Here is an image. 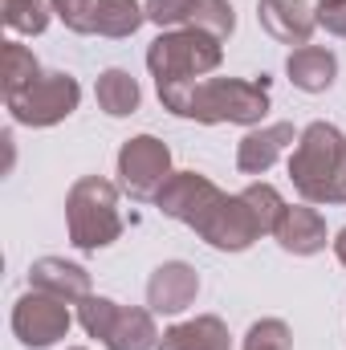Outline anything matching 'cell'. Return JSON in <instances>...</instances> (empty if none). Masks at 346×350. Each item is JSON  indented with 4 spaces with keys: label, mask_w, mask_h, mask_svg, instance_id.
Masks as SVG:
<instances>
[{
    "label": "cell",
    "mask_w": 346,
    "mask_h": 350,
    "mask_svg": "<svg viewBox=\"0 0 346 350\" xmlns=\"http://www.w3.org/2000/svg\"><path fill=\"white\" fill-rule=\"evenodd\" d=\"M159 98L175 114L204 118V122H257L269 106L265 82H168L159 86Z\"/></svg>",
    "instance_id": "1"
},
{
    "label": "cell",
    "mask_w": 346,
    "mask_h": 350,
    "mask_svg": "<svg viewBox=\"0 0 346 350\" xmlns=\"http://www.w3.org/2000/svg\"><path fill=\"white\" fill-rule=\"evenodd\" d=\"M289 172H293V183L306 200L314 204H338L346 200V143L343 135L326 122H314L293 159H289Z\"/></svg>",
    "instance_id": "2"
},
{
    "label": "cell",
    "mask_w": 346,
    "mask_h": 350,
    "mask_svg": "<svg viewBox=\"0 0 346 350\" xmlns=\"http://www.w3.org/2000/svg\"><path fill=\"white\" fill-rule=\"evenodd\" d=\"M216 62H220V45H216V37H208L200 29L159 37L151 45V53H147V66L159 78V86H168V82H196Z\"/></svg>",
    "instance_id": "3"
},
{
    "label": "cell",
    "mask_w": 346,
    "mask_h": 350,
    "mask_svg": "<svg viewBox=\"0 0 346 350\" xmlns=\"http://www.w3.org/2000/svg\"><path fill=\"white\" fill-rule=\"evenodd\" d=\"M70 232H74V245H82V249H102L122 232L110 183L82 179L74 187V196H70Z\"/></svg>",
    "instance_id": "4"
},
{
    "label": "cell",
    "mask_w": 346,
    "mask_h": 350,
    "mask_svg": "<svg viewBox=\"0 0 346 350\" xmlns=\"http://www.w3.org/2000/svg\"><path fill=\"white\" fill-rule=\"evenodd\" d=\"M82 326L94 338H102L110 350H151L155 347L151 314H143V310H118L106 297H90L86 306H82Z\"/></svg>",
    "instance_id": "5"
},
{
    "label": "cell",
    "mask_w": 346,
    "mask_h": 350,
    "mask_svg": "<svg viewBox=\"0 0 346 350\" xmlns=\"http://www.w3.org/2000/svg\"><path fill=\"white\" fill-rule=\"evenodd\" d=\"M8 106H12V114H16L21 122H29V126H49V122L66 118V114L78 106V82H74L70 74H41L37 82H29L21 94H12Z\"/></svg>",
    "instance_id": "6"
},
{
    "label": "cell",
    "mask_w": 346,
    "mask_h": 350,
    "mask_svg": "<svg viewBox=\"0 0 346 350\" xmlns=\"http://www.w3.org/2000/svg\"><path fill=\"white\" fill-rule=\"evenodd\" d=\"M168 167H172V155L159 139L143 135V139H131L118 155V172H122V183L131 187V196L139 200H151L163 191V179H168Z\"/></svg>",
    "instance_id": "7"
},
{
    "label": "cell",
    "mask_w": 346,
    "mask_h": 350,
    "mask_svg": "<svg viewBox=\"0 0 346 350\" xmlns=\"http://www.w3.org/2000/svg\"><path fill=\"white\" fill-rule=\"evenodd\" d=\"M159 204H163V212H168V216L187 220L191 228H200V232H204V228L212 224V216L224 208V196H220L208 179L183 172V175H175L172 183L159 191Z\"/></svg>",
    "instance_id": "8"
},
{
    "label": "cell",
    "mask_w": 346,
    "mask_h": 350,
    "mask_svg": "<svg viewBox=\"0 0 346 350\" xmlns=\"http://www.w3.org/2000/svg\"><path fill=\"white\" fill-rule=\"evenodd\" d=\"M12 330L21 334L25 347H49V342H57L70 330V314H66L62 297H49V293L33 297L29 293L16 306V314H12Z\"/></svg>",
    "instance_id": "9"
},
{
    "label": "cell",
    "mask_w": 346,
    "mask_h": 350,
    "mask_svg": "<svg viewBox=\"0 0 346 350\" xmlns=\"http://www.w3.org/2000/svg\"><path fill=\"white\" fill-rule=\"evenodd\" d=\"M147 16L155 25H179V21H191L200 29H212L216 37L232 33V4L224 0H151L147 4Z\"/></svg>",
    "instance_id": "10"
},
{
    "label": "cell",
    "mask_w": 346,
    "mask_h": 350,
    "mask_svg": "<svg viewBox=\"0 0 346 350\" xmlns=\"http://www.w3.org/2000/svg\"><path fill=\"white\" fill-rule=\"evenodd\" d=\"M196 289H200L196 273H191L187 265H179V261L155 269V277H151V285H147L151 306H155L159 314H179V310H187L191 297H196Z\"/></svg>",
    "instance_id": "11"
},
{
    "label": "cell",
    "mask_w": 346,
    "mask_h": 350,
    "mask_svg": "<svg viewBox=\"0 0 346 350\" xmlns=\"http://www.w3.org/2000/svg\"><path fill=\"white\" fill-rule=\"evenodd\" d=\"M261 25L285 45H306L314 16L302 0H261Z\"/></svg>",
    "instance_id": "12"
},
{
    "label": "cell",
    "mask_w": 346,
    "mask_h": 350,
    "mask_svg": "<svg viewBox=\"0 0 346 350\" xmlns=\"http://www.w3.org/2000/svg\"><path fill=\"white\" fill-rule=\"evenodd\" d=\"M277 241L289 253H318L326 245V224L314 208H285V216L277 220Z\"/></svg>",
    "instance_id": "13"
},
{
    "label": "cell",
    "mask_w": 346,
    "mask_h": 350,
    "mask_svg": "<svg viewBox=\"0 0 346 350\" xmlns=\"http://www.w3.org/2000/svg\"><path fill=\"white\" fill-rule=\"evenodd\" d=\"M33 289L49 293V297H62V301H74V297H86L90 281H86V269L45 257V261L33 265Z\"/></svg>",
    "instance_id": "14"
},
{
    "label": "cell",
    "mask_w": 346,
    "mask_h": 350,
    "mask_svg": "<svg viewBox=\"0 0 346 350\" xmlns=\"http://www.w3.org/2000/svg\"><path fill=\"white\" fill-rule=\"evenodd\" d=\"M293 143V126L289 122H277V126H265V131H257V135H249L245 143H241V155H237V163H241V172L257 175L265 172L285 147Z\"/></svg>",
    "instance_id": "15"
},
{
    "label": "cell",
    "mask_w": 346,
    "mask_h": 350,
    "mask_svg": "<svg viewBox=\"0 0 346 350\" xmlns=\"http://www.w3.org/2000/svg\"><path fill=\"white\" fill-rule=\"evenodd\" d=\"M334 53H326V49H314V45H302L297 53H289V78L297 82L302 90H310V94H318V90H326L334 82Z\"/></svg>",
    "instance_id": "16"
},
{
    "label": "cell",
    "mask_w": 346,
    "mask_h": 350,
    "mask_svg": "<svg viewBox=\"0 0 346 350\" xmlns=\"http://www.w3.org/2000/svg\"><path fill=\"white\" fill-rule=\"evenodd\" d=\"M159 350H228V334L216 318H196L187 326H175L172 334H163Z\"/></svg>",
    "instance_id": "17"
},
{
    "label": "cell",
    "mask_w": 346,
    "mask_h": 350,
    "mask_svg": "<svg viewBox=\"0 0 346 350\" xmlns=\"http://www.w3.org/2000/svg\"><path fill=\"white\" fill-rule=\"evenodd\" d=\"M98 102H102L106 114H131V110L139 106V86H135V78L122 74V70H106V74L98 78Z\"/></svg>",
    "instance_id": "18"
},
{
    "label": "cell",
    "mask_w": 346,
    "mask_h": 350,
    "mask_svg": "<svg viewBox=\"0 0 346 350\" xmlns=\"http://www.w3.org/2000/svg\"><path fill=\"white\" fill-rule=\"evenodd\" d=\"M143 21L135 0H98L94 8V33H110V37H127L135 33Z\"/></svg>",
    "instance_id": "19"
},
{
    "label": "cell",
    "mask_w": 346,
    "mask_h": 350,
    "mask_svg": "<svg viewBox=\"0 0 346 350\" xmlns=\"http://www.w3.org/2000/svg\"><path fill=\"white\" fill-rule=\"evenodd\" d=\"M37 78H41V74H37L33 53L21 49V45H8V49H4V94L12 98V94H21V90L29 86V82H37Z\"/></svg>",
    "instance_id": "20"
},
{
    "label": "cell",
    "mask_w": 346,
    "mask_h": 350,
    "mask_svg": "<svg viewBox=\"0 0 346 350\" xmlns=\"http://www.w3.org/2000/svg\"><path fill=\"white\" fill-rule=\"evenodd\" d=\"M4 21L16 33H41L45 29V4L41 0H4Z\"/></svg>",
    "instance_id": "21"
},
{
    "label": "cell",
    "mask_w": 346,
    "mask_h": 350,
    "mask_svg": "<svg viewBox=\"0 0 346 350\" xmlns=\"http://www.w3.org/2000/svg\"><path fill=\"white\" fill-rule=\"evenodd\" d=\"M245 350H289V330L281 322H257L249 330V342Z\"/></svg>",
    "instance_id": "22"
},
{
    "label": "cell",
    "mask_w": 346,
    "mask_h": 350,
    "mask_svg": "<svg viewBox=\"0 0 346 350\" xmlns=\"http://www.w3.org/2000/svg\"><path fill=\"white\" fill-rule=\"evenodd\" d=\"M53 4H57L62 21H66L70 29L94 33V8H98V0H53Z\"/></svg>",
    "instance_id": "23"
},
{
    "label": "cell",
    "mask_w": 346,
    "mask_h": 350,
    "mask_svg": "<svg viewBox=\"0 0 346 350\" xmlns=\"http://www.w3.org/2000/svg\"><path fill=\"white\" fill-rule=\"evenodd\" d=\"M318 25H326L330 33L346 37V0H326V4L318 8Z\"/></svg>",
    "instance_id": "24"
},
{
    "label": "cell",
    "mask_w": 346,
    "mask_h": 350,
    "mask_svg": "<svg viewBox=\"0 0 346 350\" xmlns=\"http://www.w3.org/2000/svg\"><path fill=\"white\" fill-rule=\"evenodd\" d=\"M338 261L346 265V232H343V237H338Z\"/></svg>",
    "instance_id": "25"
}]
</instances>
